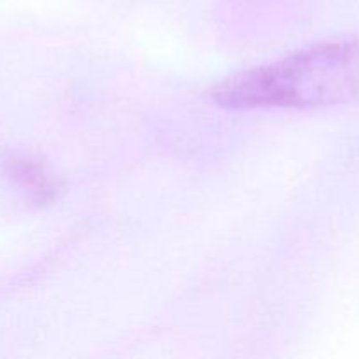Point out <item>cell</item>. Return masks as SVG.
Here are the masks:
<instances>
[{
	"instance_id": "obj_1",
	"label": "cell",
	"mask_w": 359,
	"mask_h": 359,
	"mask_svg": "<svg viewBox=\"0 0 359 359\" xmlns=\"http://www.w3.org/2000/svg\"><path fill=\"white\" fill-rule=\"evenodd\" d=\"M359 95V42L337 41L221 81L210 97L219 107L314 109L346 104Z\"/></svg>"
},
{
	"instance_id": "obj_2",
	"label": "cell",
	"mask_w": 359,
	"mask_h": 359,
	"mask_svg": "<svg viewBox=\"0 0 359 359\" xmlns=\"http://www.w3.org/2000/svg\"><path fill=\"white\" fill-rule=\"evenodd\" d=\"M2 165L7 179L20 191L30 196L34 202H48L55 196L56 182L53 181L44 165L39 163L37 160L14 154V156H7Z\"/></svg>"
}]
</instances>
